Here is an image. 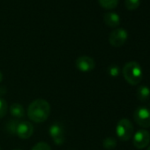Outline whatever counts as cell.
<instances>
[{
    "label": "cell",
    "instance_id": "cell-16",
    "mask_svg": "<svg viewBox=\"0 0 150 150\" xmlns=\"http://www.w3.org/2000/svg\"><path fill=\"white\" fill-rule=\"evenodd\" d=\"M107 72L110 76L111 77H117L119 75L120 73V70H119V67L116 64H111L110 65L108 68H107Z\"/></svg>",
    "mask_w": 150,
    "mask_h": 150
},
{
    "label": "cell",
    "instance_id": "cell-11",
    "mask_svg": "<svg viewBox=\"0 0 150 150\" xmlns=\"http://www.w3.org/2000/svg\"><path fill=\"white\" fill-rule=\"evenodd\" d=\"M137 98L142 103L146 102L150 98V89H149V88L147 86H146V85L139 86L137 88Z\"/></svg>",
    "mask_w": 150,
    "mask_h": 150
},
{
    "label": "cell",
    "instance_id": "cell-10",
    "mask_svg": "<svg viewBox=\"0 0 150 150\" xmlns=\"http://www.w3.org/2000/svg\"><path fill=\"white\" fill-rule=\"evenodd\" d=\"M103 21L104 23L112 28H116L119 26L120 24V17L117 13H112V12H109L106 13L103 15Z\"/></svg>",
    "mask_w": 150,
    "mask_h": 150
},
{
    "label": "cell",
    "instance_id": "cell-9",
    "mask_svg": "<svg viewBox=\"0 0 150 150\" xmlns=\"http://www.w3.org/2000/svg\"><path fill=\"white\" fill-rule=\"evenodd\" d=\"M76 67L82 72H89L96 67L95 60L88 56H81L76 59Z\"/></svg>",
    "mask_w": 150,
    "mask_h": 150
},
{
    "label": "cell",
    "instance_id": "cell-1",
    "mask_svg": "<svg viewBox=\"0 0 150 150\" xmlns=\"http://www.w3.org/2000/svg\"><path fill=\"white\" fill-rule=\"evenodd\" d=\"M50 114V106L49 103L43 99H37L32 102L28 109V117L35 123H42L46 121Z\"/></svg>",
    "mask_w": 150,
    "mask_h": 150
},
{
    "label": "cell",
    "instance_id": "cell-19",
    "mask_svg": "<svg viewBox=\"0 0 150 150\" xmlns=\"http://www.w3.org/2000/svg\"><path fill=\"white\" fill-rule=\"evenodd\" d=\"M18 123H19V121H17V120H11L7 124V130L11 134H15V131H16Z\"/></svg>",
    "mask_w": 150,
    "mask_h": 150
},
{
    "label": "cell",
    "instance_id": "cell-22",
    "mask_svg": "<svg viewBox=\"0 0 150 150\" xmlns=\"http://www.w3.org/2000/svg\"><path fill=\"white\" fill-rule=\"evenodd\" d=\"M13 150H20V149H13Z\"/></svg>",
    "mask_w": 150,
    "mask_h": 150
},
{
    "label": "cell",
    "instance_id": "cell-13",
    "mask_svg": "<svg viewBox=\"0 0 150 150\" xmlns=\"http://www.w3.org/2000/svg\"><path fill=\"white\" fill-rule=\"evenodd\" d=\"M119 0H98L100 6L106 10L115 9L118 5Z\"/></svg>",
    "mask_w": 150,
    "mask_h": 150
},
{
    "label": "cell",
    "instance_id": "cell-3",
    "mask_svg": "<svg viewBox=\"0 0 150 150\" xmlns=\"http://www.w3.org/2000/svg\"><path fill=\"white\" fill-rule=\"evenodd\" d=\"M133 125L127 118L120 119L116 126V133L122 141H127L133 136Z\"/></svg>",
    "mask_w": 150,
    "mask_h": 150
},
{
    "label": "cell",
    "instance_id": "cell-2",
    "mask_svg": "<svg viewBox=\"0 0 150 150\" xmlns=\"http://www.w3.org/2000/svg\"><path fill=\"white\" fill-rule=\"evenodd\" d=\"M122 73L125 80L132 86L139 85L143 78L142 68L136 61L126 63L122 69Z\"/></svg>",
    "mask_w": 150,
    "mask_h": 150
},
{
    "label": "cell",
    "instance_id": "cell-5",
    "mask_svg": "<svg viewBox=\"0 0 150 150\" xmlns=\"http://www.w3.org/2000/svg\"><path fill=\"white\" fill-rule=\"evenodd\" d=\"M128 38V33L124 28H116L114 29L109 36V42L113 47L118 48L123 46Z\"/></svg>",
    "mask_w": 150,
    "mask_h": 150
},
{
    "label": "cell",
    "instance_id": "cell-8",
    "mask_svg": "<svg viewBox=\"0 0 150 150\" xmlns=\"http://www.w3.org/2000/svg\"><path fill=\"white\" fill-rule=\"evenodd\" d=\"M34 132V126L32 125L31 123L28 122V121H19L17 127H16V131H15V134L21 138V139H28L33 135Z\"/></svg>",
    "mask_w": 150,
    "mask_h": 150
},
{
    "label": "cell",
    "instance_id": "cell-14",
    "mask_svg": "<svg viewBox=\"0 0 150 150\" xmlns=\"http://www.w3.org/2000/svg\"><path fill=\"white\" fill-rule=\"evenodd\" d=\"M140 0H125V6L129 11H134L139 8Z\"/></svg>",
    "mask_w": 150,
    "mask_h": 150
},
{
    "label": "cell",
    "instance_id": "cell-18",
    "mask_svg": "<svg viewBox=\"0 0 150 150\" xmlns=\"http://www.w3.org/2000/svg\"><path fill=\"white\" fill-rule=\"evenodd\" d=\"M32 150H51V148L46 142H38L34 146Z\"/></svg>",
    "mask_w": 150,
    "mask_h": 150
},
{
    "label": "cell",
    "instance_id": "cell-21",
    "mask_svg": "<svg viewBox=\"0 0 150 150\" xmlns=\"http://www.w3.org/2000/svg\"><path fill=\"white\" fill-rule=\"evenodd\" d=\"M146 150H150V146H149L147 147V149H146Z\"/></svg>",
    "mask_w": 150,
    "mask_h": 150
},
{
    "label": "cell",
    "instance_id": "cell-12",
    "mask_svg": "<svg viewBox=\"0 0 150 150\" xmlns=\"http://www.w3.org/2000/svg\"><path fill=\"white\" fill-rule=\"evenodd\" d=\"M10 113L15 118H21L25 116V110L22 105L19 103H13L10 107Z\"/></svg>",
    "mask_w": 150,
    "mask_h": 150
},
{
    "label": "cell",
    "instance_id": "cell-20",
    "mask_svg": "<svg viewBox=\"0 0 150 150\" xmlns=\"http://www.w3.org/2000/svg\"><path fill=\"white\" fill-rule=\"evenodd\" d=\"M2 80H3V74H2L1 71H0V82L2 81Z\"/></svg>",
    "mask_w": 150,
    "mask_h": 150
},
{
    "label": "cell",
    "instance_id": "cell-6",
    "mask_svg": "<svg viewBox=\"0 0 150 150\" xmlns=\"http://www.w3.org/2000/svg\"><path fill=\"white\" fill-rule=\"evenodd\" d=\"M50 136L52 138L53 141L57 145H62L64 142L65 139V131L64 128V125L59 123L56 122L53 123L49 129Z\"/></svg>",
    "mask_w": 150,
    "mask_h": 150
},
{
    "label": "cell",
    "instance_id": "cell-15",
    "mask_svg": "<svg viewBox=\"0 0 150 150\" xmlns=\"http://www.w3.org/2000/svg\"><path fill=\"white\" fill-rule=\"evenodd\" d=\"M103 145L107 150H112L117 146V140L112 137H108L103 140Z\"/></svg>",
    "mask_w": 150,
    "mask_h": 150
},
{
    "label": "cell",
    "instance_id": "cell-4",
    "mask_svg": "<svg viewBox=\"0 0 150 150\" xmlns=\"http://www.w3.org/2000/svg\"><path fill=\"white\" fill-rule=\"evenodd\" d=\"M135 123L142 128L150 127V110L146 107H138L133 112Z\"/></svg>",
    "mask_w": 150,
    "mask_h": 150
},
{
    "label": "cell",
    "instance_id": "cell-7",
    "mask_svg": "<svg viewBox=\"0 0 150 150\" xmlns=\"http://www.w3.org/2000/svg\"><path fill=\"white\" fill-rule=\"evenodd\" d=\"M150 142V132L146 129H140L132 136L133 146L138 149H143L148 146Z\"/></svg>",
    "mask_w": 150,
    "mask_h": 150
},
{
    "label": "cell",
    "instance_id": "cell-17",
    "mask_svg": "<svg viewBox=\"0 0 150 150\" xmlns=\"http://www.w3.org/2000/svg\"><path fill=\"white\" fill-rule=\"evenodd\" d=\"M8 110V105L6 100L3 98H0V118L4 117Z\"/></svg>",
    "mask_w": 150,
    "mask_h": 150
}]
</instances>
